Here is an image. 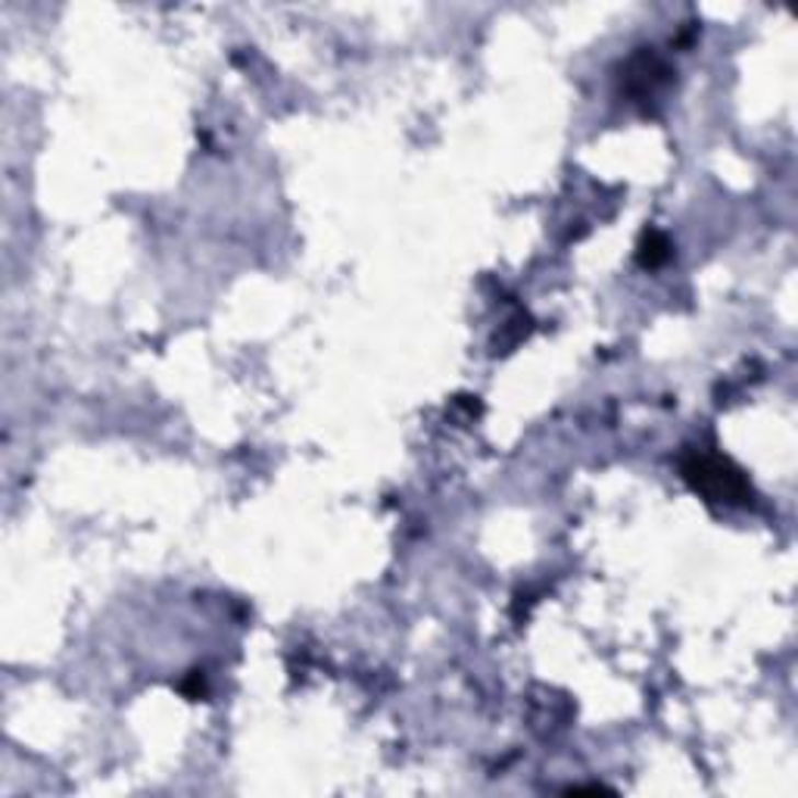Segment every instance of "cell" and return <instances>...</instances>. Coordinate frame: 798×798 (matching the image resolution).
Segmentation results:
<instances>
[{
    "instance_id": "6da1fadb",
    "label": "cell",
    "mask_w": 798,
    "mask_h": 798,
    "mask_svg": "<svg viewBox=\"0 0 798 798\" xmlns=\"http://www.w3.org/2000/svg\"><path fill=\"white\" fill-rule=\"evenodd\" d=\"M683 478L693 490H698L711 502L742 505L745 499L752 497V487H749V480L742 478V471L720 456H705V453L686 456L683 459Z\"/></svg>"
},
{
    "instance_id": "7a4b0ae2",
    "label": "cell",
    "mask_w": 798,
    "mask_h": 798,
    "mask_svg": "<svg viewBox=\"0 0 798 798\" xmlns=\"http://www.w3.org/2000/svg\"><path fill=\"white\" fill-rule=\"evenodd\" d=\"M668 250H671V243L661 238V235H656V231H652V235H649V240H646V243L639 247V262H642V265H649V269H656V265H661V262L671 256Z\"/></svg>"
}]
</instances>
